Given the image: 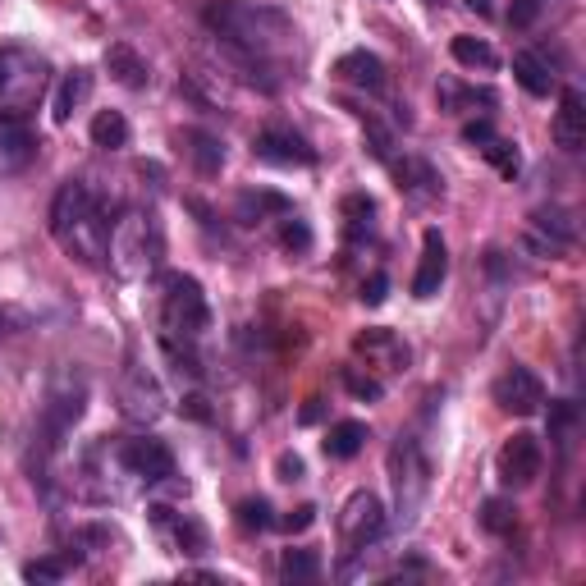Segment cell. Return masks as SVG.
<instances>
[{
  "mask_svg": "<svg viewBox=\"0 0 586 586\" xmlns=\"http://www.w3.org/2000/svg\"><path fill=\"white\" fill-rule=\"evenodd\" d=\"M51 239L83 266L106 261V243H110V220L101 211V202L92 197V188L83 179H65L51 197Z\"/></svg>",
  "mask_w": 586,
  "mask_h": 586,
  "instance_id": "obj_1",
  "label": "cell"
},
{
  "mask_svg": "<svg viewBox=\"0 0 586 586\" xmlns=\"http://www.w3.org/2000/svg\"><path fill=\"white\" fill-rule=\"evenodd\" d=\"M202 19H207L216 42L239 46V51H248V55H261V60H271V65H275V55H280V46L293 42V23L284 19L280 10L252 5V0H211Z\"/></svg>",
  "mask_w": 586,
  "mask_h": 586,
  "instance_id": "obj_2",
  "label": "cell"
},
{
  "mask_svg": "<svg viewBox=\"0 0 586 586\" xmlns=\"http://www.w3.org/2000/svg\"><path fill=\"white\" fill-rule=\"evenodd\" d=\"M106 257L120 280H147L165 257V239H161V225H156L152 211H142V207L120 211V220L110 225Z\"/></svg>",
  "mask_w": 586,
  "mask_h": 586,
  "instance_id": "obj_3",
  "label": "cell"
},
{
  "mask_svg": "<svg viewBox=\"0 0 586 586\" xmlns=\"http://www.w3.org/2000/svg\"><path fill=\"white\" fill-rule=\"evenodd\" d=\"M46 87H51L46 55L28 51V46H5L0 51V120L23 124L28 110L46 97Z\"/></svg>",
  "mask_w": 586,
  "mask_h": 586,
  "instance_id": "obj_4",
  "label": "cell"
},
{
  "mask_svg": "<svg viewBox=\"0 0 586 586\" xmlns=\"http://www.w3.org/2000/svg\"><path fill=\"white\" fill-rule=\"evenodd\" d=\"M390 481H394V522L413 527L431 495V458L413 435H399L390 449Z\"/></svg>",
  "mask_w": 586,
  "mask_h": 586,
  "instance_id": "obj_5",
  "label": "cell"
},
{
  "mask_svg": "<svg viewBox=\"0 0 586 586\" xmlns=\"http://www.w3.org/2000/svg\"><path fill=\"white\" fill-rule=\"evenodd\" d=\"M161 316H165V335L174 339H202L211 330V307H207V293L193 275H165V303H161Z\"/></svg>",
  "mask_w": 586,
  "mask_h": 586,
  "instance_id": "obj_6",
  "label": "cell"
},
{
  "mask_svg": "<svg viewBox=\"0 0 586 586\" xmlns=\"http://www.w3.org/2000/svg\"><path fill=\"white\" fill-rule=\"evenodd\" d=\"M87 413V385L83 380H65V385H55L51 399H46L42 408V422H37V454H42V463L51 454H60V445H65V435L78 426V417Z\"/></svg>",
  "mask_w": 586,
  "mask_h": 586,
  "instance_id": "obj_7",
  "label": "cell"
},
{
  "mask_svg": "<svg viewBox=\"0 0 586 586\" xmlns=\"http://www.w3.org/2000/svg\"><path fill=\"white\" fill-rule=\"evenodd\" d=\"M339 545L344 554H362L367 545H376L385 536V504L371 495V490H353L339 509Z\"/></svg>",
  "mask_w": 586,
  "mask_h": 586,
  "instance_id": "obj_8",
  "label": "cell"
},
{
  "mask_svg": "<svg viewBox=\"0 0 586 586\" xmlns=\"http://www.w3.org/2000/svg\"><path fill=\"white\" fill-rule=\"evenodd\" d=\"M541 467H545V449H541V440H536V435H527V431H518L513 440H504L500 458H495V472H500V486L504 490L536 486Z\"/></svg>",
  "mask_w": 586,
  "mask_h": 586,
  "instance_id": "obj_9",
  "label": "cell"
},
{
  "mask_svg": "<svg viewBox=\"0 0 586 586\" xmlns=\"http://www.w3.org/2000/svg\"><path fill=\"white\" fill-rule=\"evenodd\" d=\"M115 463L129 472V477L147 481V486H161V481L174 477V454L170 445H161V440H152V435H138V440H124L120 449H115Z\"/></svg>",
  "mask_w": 586,
  "mask_h": 586,
  "instance_id": "obj_10",
  "label": "cell"
},
{
  "mask_svg": "<svg viewBox=\"0 0 586 586\" xmlns=\"http://www.w3.org/2000/svg\"><path fill=\"white\" fill-rule=\"evenodd\" d=\"M573 243H577L573 211H564V207L532 211V220H527V248H532L536 257H564Z\"/></svg>",
  "mask_w": 586,
  "mask_h": 586,
  "instance_id": "obj_11",
  "label": "cell"
},
{
  "mask_svg": "<svg viewBox=\"0 0 586 586\" xmlns=\"http://www.w3.org/2000/svg\"><path fill=\"white\" fill-rule=\"evenodd\" d=\"M120 413L129 417V422H138V426L161 422L165 394H161V385H156V376L147 367H129L120 376Z\"/></svg>",
  "mask_w": 586,
  "mask_h": 586,
  "instance_id": "obj_12",
  "label": "cell"
},
{
  "mask_svg": "<svg viewBox=\"0 0 586 586\" xmlns=\"http://www.w3.org/2000/svg\"><path fill=\"white\" fill-rule=\"evenodd\" d=\"M490 394H495V403L513 417H532V413H541V403H545V385L532 367H509L500 380H495V390Z\"/></svg>",
  "mask_w": 586,
  "mask_h": 586,
  "instance_id": "obj_13",
  "label": "cell"
},
{
  "mask_svg": "<svg viewBox=\"0 0 586 586\" xmlns=\"http://www.w3.org/2000/svg\"><path fill=\"white\" fill-rule=\"evenodd\" d=\"M353 353L358 358H367V367H376V371H385V376H399V371H408V344H403L394 330H385V326H367V330H358V339H353Z\"/></svg>",
  "mask_w": 586,
  "mask_h": 586,
  "instance_id": "obj_14",
  "label": "cell"
},
{
  "mask_svg": "<svg viewBox=\"0 0 586 586\" xmlns=\"http://www.w3.org/2000/svg\"><path fill=\"white\" fill-rule=\"evenodd\" d=\"M252 156L266 161V165H284V170H289V165H312L316 161L307 138H298L293 129H261L257 142H252Z\"/></svg>",
  "mask_w": 586,
  "mask_h": 586,
  "instance_id": "obj_15",
  "label": "cell"
},
{
  "mask_svg": "<svg viewBox=\"0 0 586 586\" xmlns=\"http://www.w3.org/2000/svg\"><path fill=\"white\" fill-rule=\"evenodd\" d=\"M449 275V248L440 239V229H426L422 234V261H417V275H413V298H435L440 284Z\"/></svg>",
  "mask_w": 586,
  "mask_h": 586,
  "instance_id": "obj_16",
  "label": "cell"
},
{
  "mask_svg": "<svg viewBox=\"0 0 586 586\" xmlns=\"http://www.w3.org/2000/svg\"><path fill=\"white\" fill-rule=\"evenodd\" d=\"M554 142L564 152H582L586 147V97L577 87L559 92V110H554Z\"/></svg>",
  "mask_w": 586,
  "mask_h": 586,
  "instance_id": "obj_17",
  "label": "cell"
},
{
  "mask_svg": "<svg viewBox=\"0 0 586 586\" xmlns=\"http://www.w3.org/2000/svg\"><path fill=\"white\" fill-rule=\"evenodd\" d=\"M394 179H399V188L413 202H435V197L445 193V179L435 174L431 161H422V156H403V161H390Z\"/></svg>",
  "mask_w": 586,
  "mask_h": 586,
  "instance_id": "obj_18",
  "label": "cell"
},
{
  "mask_svg": "<svg viewBox=\"0 0 586 586\" xmlns=\"http://www.w3.org/2000/svg\"><path fill=\"white\" fill-rule=\"evenodd\" d=\"M106 74L115 78L120 87H129V92H142V87L152 83V65H147L129 42H110L106 46Z\"/></svg>",
  "mask_w": 586,
  "mask_h": 586,
  "instance_id": "obj_19",
  "label": "cell"
},
{
  "mask_svg": "<svg viewBox=\"0 0 586 586\" xmlns=\"http://www.w3.org/2000/svg\"><path fill=\"white\" fill-rule=\"evenodd\" d=\"M335 74L344 78V83H353V87H362V92H385V60L380 55H371V51H348V55H339V65H335Z\"/></svg>",
  "mask_w": 586,
  "mask_h": 586,
  "instance_id": "obj_20",
  "label": "cell"
},
{
  "mask_svg": "<svg viewBox=\"0 0 586 586\" xmlns=\"http://www.w3.org/2000/svg\"><path fill=\"white\" fill-rule=\"evenodd\" d=\"M293 202L284 193H275V188H248V193L239 197V207H234V220L239 225H261L266 216H289Z\"/></svg>",
  "mask_w": 586,
  "mask_h": 586,
  "instance_id": "obj_21",
  "label": "cell"
},
{
  "mask_svg": "<svg viewBox=\"0 0 586 586\" xmlns=\"http://www.w3.org/2000/svg\"><path fill=\"white\" fill-rule=\"evenodd\" d=\"M184 152H188V161H193V170L197 174H220L225 170V142L216 138V133H207V129H184Z\"/></svg>",
  "mask_w": 586,
  "mask_h": 586,
  "instance_id": "obj_22",
  "label": "cell"
},
{
  "mask_svg": "<svg viewBox=\"0 0 586 586\" xmlns=\"http://www.w3.org/2000/svg\"><path fill=\"white\" fill-rule=\"evenodd\" d=\"M87 97H92V74H87V69H69V74L60 78V87H55L51 120L55 124H69V120H74V110L83 106Z\"/></svg>",
  "mask_w": 586,
  "mask_h": 586,
  "instance_id": "obj_23",
  "label": "cell"
},
{
  "mask_svg": "<svg viewBox=\"0 0 586 586\" xmlns=\"http://www.w3.org/2000/svg\"><path fill=\"white\" fill-rule=\"evenodd\" d=\"M37 156V142L33 133L23 129V124H10V120H0V174H14L23 170V165Z\"/></svg>",
  "mask_w": 586,
  "mask_h": 586,
  "instance_id": "obj_24",
  "label": "cell"
},
{
  "mask_svg": "<svg viewBox=\"0 0 586 586\" xmlns=\"http://www.w3.org/2000/svg\"><path fill=\"white\" fill-rule=\"evenodd\" d=\"M513 78H518L522 92H532V97H550V92H554L550 65H545L541 55H532V51H518V55H513Z\"/></svg>",
  "mask_w": 586,
  "mask_h": 586,
  "instance_id": "obj_25",
  "label": "cell"
},
{
  "mask_svg": "<svg viewBox=\"0 0 586 586\" xmlns=\"http://www.w3.org/2000/svg\"><path fill=\"white\" fill-rule=\"evenodd\" d=\"M367 440H371L367 422H335L326 431V458H358Z\"/></svg>",
  "mask_w": 586,
  "mask_h": 586,
  "instance_id": "obj_26",
  "label": "cell"
},
{
  "mask_svg": "<svg viewBox=\"0 0 586 586\" xmlns=\"http://www.w3.org/2000/svg\"><path fill=\"white\" fill-rule=\"evenodd\" d=\"M435 101H440V110H449V115H458V110H467V106H495V92L490 87H463V83H454V78H445V83L435 87Z\"/></svg>",
  "mask_w": 586,
  "mask_h": 586,
  "instance_id": "obj_27",
  "label": "cell"
},
{
  "mask_svg": "<svg viewBox=\"0 0 586 586\" xmlns=\"http://www.w3.org/2000/svg\"><path fill=\"white\" fill-rule=\"evenodd\" d=\"M92 142H97L101 152H120V147H129V120H124L120 110H97V120H92Z\"/></svg>",
  "mask_w": 586,
  "mask_h": 586,
  "instance_id": "obj_28",
  "label": "cell"
},
{
  "mask_svg": "<svg viewBox=\"0 0 586 586\" xmlns=\"http://www.w3.org/2000/svg\"><path fill=\"white\" fill-rule=\"evenodd\" d=\"M152 518L161 522H170V532H174V541H179V550L184 554H207V532H202V522H193V518H170V509H152Z\"/></svg>",
  "mask_w": 586,
  "mask_h": 586,
  "instance_id": "obj_29",
  "label": "cell"
},
{
  "mask_svg": "<svg viewBox=\"0 0 586 586\" xmlns=\"http://www.w3.org/2000/svg\"><path fill=\"white\" fill-rule=\"evenodd\" d=\"M449 51H454V60L458 65H467V69H495L500 65V55H495V46H486L481 37H454L449 42Z\"/></svg>",
  "mask_w": 586,
  "mask_h": 586,
  "instance_id": "obj_30",
  "label": "cell"
},
{
  "mask_svg": "<svg viewBox=\"0 0 586 586\" xmlns=\"http://www.w3.org/2000/svg\"><path fill=\"white\" fill-rule=\"evenodd\" d=\"M316 573H321V554L316 550H303V545H298V550L280 554V577L284 582H312Z\"/></svg>",
  "mask_w": 586,
  "mask_h": 586,
  "instance_id": "obj_31",
  "label": "cell"
},
{
  "mask_svg": "<svg viewBox=\"0 0 586 586\" xmlns=\"http://www.w3.org/2000/svg\"><path fill=\"white\" fill-rule=\"evenodd\" d=\"M481 156H486V161L495 165V170H500L504 179H518V174H522V152L513 147L509 138H500V133H495V138H490L486 147H481Z\"/></svg>",
  "mask_w": 586,
  "mask_h": 586,
  "instance_id": "obj_32",
  "label": "cell"
},
{
  "mask_svg": "<svg viewBox=\"0 0 586 586\" xmlns=\"http://www.w3.org/2000/svg\"><path fill=\"white\" fill-rule=\"evenodd\" d=\"M573 435H577V403L573 399L550 403V440L568 449V445H573Z\"/></svg>",
  "mask_w": 586,
  "mask_h": 586,
  "instance_id": "obj_33",
  "label": "cell"
},
{
  "mask_svg": "<svg viewBox=\"0 0 586 586\" xmlns=\"http://www.w3.org/2000/svg\"><path fill=\"white\" fill-rule=\"evenodd\" d=\"M481 527H486L490 536H509L513 527H518V509H513L509 500H486L481 504Z\"/></svg>",
  "mask_w": 586,
  "mask_h": 586,
  "instance_id": "obj_34",
  "label": "cell"
},
{
  "mask_svg": "<svg viewBox=\"0 0 586 586\" xmlns=\"http://www.w3.org/2000/svg\"><path fill=\"white\" fill-rule=\"evenodd\" d=\"M69 568H74V559H55V554L28 559V564H23V582H60Z\"/></svg>",
  "mask_w": 586,
  "mask_h": 586,
  "instance_id": "obj_35",
  "label": "cell"
},
{
  "mask_svg": "<svg viewBox=\"0 0 586 586\" xmlns=\"http://www.w3.org/2000/svg\"><path fill=\"white\" fill-rule=\"evenodd\" d=\"M371 216H376V202H371L367 193H353V197H344V220H348V234L358 239L362 234V225L371 229Z\"/></svg>",
  "mask_w": 586,
  "mask_h": 586,
  "instance_id": "obj_36",
  "label": "cell"
},
{
  "mask_svg": "<svg viewBox=\"0 0 586 586\" xmlns=\"http://www.w3.org/2000/svg\"><path fill=\"white\" fill-rule=\"evenodd\" d=\"M239 527H243V532H271V527H275L271 504H266V500H243L239 504Z\"/></svg>",
  "mask_w": 586,
  "mask_h": 586,
  "instance_id": "obj_37",
  "label": "cell"
},
{
  "mask_svg": "<svg viewBox=\"0 0 586 586\" xmlns=\"http://www.w3.org/2000/svg\"><path fill=\"white\" fill-rule=\"evenodd\" d=\"M280 243L289 252H307V248H312V229H307V220H298L289 211V216H284V225H280Z\"/></svg>",
  "mask_w": 586,
  "mask_h": 586,
  "instance_id": "obj_38",
  "label": "cell"
},
{
  "mask_svg": "<svg viewBox=\"0 0 586 586\" xmlns=\"http://www.w3.org/2000/svg\"><path fill=\"white\" fill-rule=\"evenodd\" d=\"M362 124H367V142H371V156H376V161H385L390 165L394 161V138H390V129H385V124L380 120H371V115H362Z\"/></svg>",
  "mask_w": 586,
  "mask_h": 586,
  "instance_id": "obj_39",
  "label": "cell"
},
{
  "mask_svg": "<svg viewBox=\"0 0 586 586\" xmlns=\"http://www.w3.org/2000/svg\"><path fill=\"white\" fill-rule=\"evenodd\" d=\"M344 385H348V394H353V399H367V403H376L380 394H385V385H380L376 376H358L353 367H344Z\"/></svg>",
  "mask_w": 586,
  "mask_h": 586,
  "instance_id": "obj_40",
  "label": "cell"
},
{
  "mask_svg": "<svg viewBox=\"0 0 586 586\" xmlns=\"http://www.w3.org/2000/svg\"><path fill=\"white\" fill-rule=\"evenodd\" d=\"M545 5H550V0H513V10H509V28L527 33V28H532V23L545 14Z\"/></svg>",
  "mask_w": 586,
  "mask_h": 586,
  "instance_id": "obj_41",
  "label": "cell"
},
{
  "mask_svg": "<svg viewBox=\"0 0 586 586\" xmlns=\"http://www.w3.org/2000/svg\"><path fill=\"white\" fill-rule=\"evenodd\" d=\"M312 522H316V504H298L293 513H284V518H280V527H284L289 536H298V532H307Z\"/></svg>",
  "mask_w": 586,
  "mask_h": 586,
  "instance_id": "obj_42",
  "label": "cell"
},
{
  "mask_svg": "<svg viewBox=\"0 0 586 586\" xmlns=\"http://www.w3.org/2000/svg\"><path fill=\"white\" fill-rule=\"evenodd\" d=\"M275 477H280V481H303L307 477V463L298 454H289V449H284V454L275 458Z\"/></svg>",
  "mask_w": 586,
  "mask_h": 586,
  "instance_id": "obj_43",
  "label": "cell"
},
{
  "mask_svg": "<svg viewBox=\"0 0 586 586\" xmlns=\"http://www.w3.org/2000/svg\"><path fill=\"white\" fill-rule=\"evenodd\" d=\"M74 545H83V550H106L110 527H74Z\"/></svg>",
  "mask_w": 586,
  "mask_h": 586,
  "instance_id": "obj_44",
  "label": "cell"
},
{
  "mask_svg": "<svg viewBox=\"0 0 586 586\" xmlns=\"http://www.w3.org/2000/svg\"><path fill=\"white\" fill-rule=\"evenodd\" d=\"M490 138H495V124H490V120H467L463 124V142H467V147H486Z\"/></svg>",
  "mask_w": 586,
  "mask_h": 586,
  "instance_id": "obj_45",
  "label": "cell"
},
{
  "mask_svg": "<svg viewBox=\"0 0 586 586\" xmlns=\"http://www.w3.org/2000/svg\"><path fill=\"white\" fill-rule=\"evenodd\" d=\"M385 293H390V280L376 271L367 284H362V303H367V307H380V303H385Z\"/></svg>",
  "mask_w": 586,
  "mask_h": 586,
  "instance_id": "obj_46",
  "label": "cell"
},
{
  "mask_svg": "<svg viewBox=\"0 0 586 586\" xmlns=\"http://www.w3.org/2000/svg\"><path fill=\"white\" fill-rule=\"evenodd\" d=\"M179 413H184V417H193V422H211L207 394H184V403H179Z\"/></svg>",
  "mask_w": 586,
  "mask_h": 586,
  "instance_id": "obj_47",
  "label": "cell"
},
{
  "mask_svg": "<svg viewBox=\"0 0 586 586\" xmlns=\"http://www.w3.org/2000/svg\"><path fill=\"white\" fill-rule=\"evenodd\" d=\"M28 326V316L14 312V307H0V335H14V330Z\"/></svg>",
  "mask_w": 586,
  "mask_h": 586,
  "instance_id": "obj_48",
  "label": "cell"
},
{
  "mask_svg": "<svg viewBox=\"0 0 586 586\" xmlns=\"http://www.w3.org/2000/svg\"><path fill=\"white\" fill-rule=\"evenodd\" d=\"M316 417H321V399H312V403H307V408H303V417H298V422H303V426H312Z\"/></svg>",
  "mask_w": 586,
  "mask_h": 586,
  "instance_id": "obj_49",
  "label": "cell"
},
{
  "mask_svg": "<svg viewBox=\"0 0 586 586\" xmlns=\"http://www.w3.org/2000/svg\"><path fill=\"white\" fill-rule=\"evenodd\" d=\"M467 10H477L481 19H490V14H495V5H490V0H467Z\"/></svg>",
  "mask_w": 586,
  "mask_h": 586,
  "instance_id": "obj_50",
  "label": "cell"
}]
</instances>
